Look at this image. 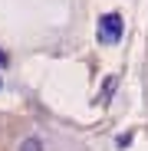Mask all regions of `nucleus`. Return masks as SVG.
I'll list each match as a JSON object with an SVG mask.
<instances>
[{"label": "nucleus", "instance_id": "obj_1", "mask_svg": "<svg viewBox=\"0 0 148 151\" xmlns=\"http://www.w3.org/2000/svg\"><path fill=\"white\" fill-rule=\"evenodd\" d=\"M122 36H125V20H122V13H102L95 23V40L102 46H115L122 43Z\"/></svg>", "mask_w": 148, "mask_h": 151}, {"label": "nucleus", "instance_id": "obj_2", "mask_svg": "<svg viewBox=\"0 0 148 151\" xmlns=\"http://www.w3.org/2000/svg\"><path fill=\"white\" fill-rule=\"evenodd\" d=\"M20 151H43V141H40L36 135H30V138L20 141Z\"/></svg>", "mask_w": 148, "mask_h": 151}, {"label": "nucleus", "instance_id": "obj_3", "mask_svg": "<svg viewBox=\"0 0 148 151\" xmlns=\"http://www.w3.org/2000/svg\"><path fill=\"white\" fill-rule=\"evenodd\" d=\"M7 63H10V56H7V49L0 46V69H7Z\"/></svg>", "mask_w": 148, "mask_h": 151}, {"label": "nucleus", "instance_id": "obj_4", "mask_svg": "<svg viewBox=\"0 0 148 151\" xmlns=\"http://www.w3.org/2000/svg\"><path fill=\"white\" fill-rule=\"evenodd\" d=\"M0 86H4V82H0Z\"/></svg>", "mask_w": 148, "mask_h": 151}]
</instances>
